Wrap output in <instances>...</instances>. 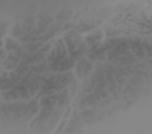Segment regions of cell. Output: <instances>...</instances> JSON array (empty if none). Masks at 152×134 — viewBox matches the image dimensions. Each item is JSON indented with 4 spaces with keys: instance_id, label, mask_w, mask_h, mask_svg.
I'll list each match as a JSON object with an SVG mask.
<instances>
[{
    "instance_id": "3",
    "label": "cell",
    "mask_w": 152,
    "mask_h": 134,
    "mask_svg": "<svg viewBox=\"0 0 152 134\" xmlns=\"http://www.w3.org/2000/svg\"><path fill=\"white\" fill-rule=\"evenodd\" d=\"M92 68V64L90 63L85 59L81 60L78 63L76 68V72L78 76L80 78L87 77Z\"/></svg>"
},
{
    "instance_id": "2",
    "label": "cell",
    "mask_w": 152,
    "mask_h": 134,
    "mask_svg": "<svg viewBox=\"0 0 152 134\" xmlns=\"http://www.w3.org/2000/svg\"><path fill=\"white\" fill-rule=\"evenodd\" d=\"M75 65V60L71 57H65L58 64L51 65L50 67L53 70L63 71L69 70L72 68Z\"/></svg>"
},
{
    "instance_id": "9",
    "label": "cell",
    "mask_w": 152,
    "mask_h": 134,
    "mask_svg": "<svg viewBox=\"0 0 152 134\" xmlns=\"http://www.w3.org/2000/svg\"><path fill=\"white\" fill-rule=\"evenodd\" d=\"M6 48L8 50H14L16 51L22 50V48L16 41L8 38L6 40Z\"/></svg>"
},
{
    "instance_id": "17",
    "label": "cell",
    "mask_w": 152,
    "mask_h": 134,
    "mask_svg": "<svg viewBox=\"0 0 152 134\" xmlns=\"http://www.w3.org/2000/svg\"><path fill=\"white\" fill-rule=\"evenodd\" d=\"M71 14H69V13L67 12H63L61 13V14H58L57 16V19H60V20H68L69 18L70 17Z\"/></svg>"
},
{
    "instance_id": "8",
    "label": "cell",
    "mask_w": 152,
    "mask_h": 134,
    "mask_svg": "<svg viewBox=\"0 0 152 134\" xmlns=\"http://www.w3.org/2000/svg\"><path fill=\"white\" fill-rule=\"evenodd\" d=\"M61 25V24L60 23H56V24L53 25L50 28L48 33L45 34L44 35L42 36L40 38H39V39L43 41H46L50 38L51 37H53L54 35V34L56 33V32H57V30H58Z\"/></svg>"
},
{
    "instance_id": "1",
    "label": "cell",
    "mask_w": 152,
    "mask_h": 134,
    "mask_svg": "<svg viewBox=\"0 0 152 134\" xmlns=\"http://www.w3.org/2000/svg\"><path fill=\"white\" fill-rule=\"evenodd\" d=\"M64 40L67 44L69 52L73 51L78 45L81 40V37L79 34H77L73 32H69L66 34L64 36Z\"/></svg>"
},
{
    "instance_id": "10",
    "label": "cell",
    "mask_w": 152,
    "mask_h": 134,
    "mask_svg": "<svg viewBox=\"0 0 152 134\" xmlns=\"http://www.w3.org/2000/svg\"><path fill=\"white\" fill-rule=\"evenodd\" d=\"M120 39H107V40L103 44V47L106 50L108 49H110L113 47H115L117 43L119 42Z\"/></svg>"
},
{
    "instance_id": "13",
    "label": "cell",
    "mask_w": 152,
    "mask_h": 134,
    "mask_svg": "<svg viewBox=\"0 0 152 134\" xmlns=\"http://www.w3.org/2000/svg\"><path fill=\"white\" fill-rule=\"evenodd\" d=\"M28 70V65H25L20 64V66L16 68V69L15 70V72L17 73V74H18V76H20V75H22L25 74V73L27 72Z\"/></svg>"
},
{
    "instance_id": "15",
    "label": "cell",
    "mask_w": 152,
    "mask_h": 134,
    "mask_svg": "<svg viewBox=\"0 0 152 134\" xmlns=\"http://www.w3.org/2000/svg\"><path fill=\"white\" fill-rule=\"evenodd\" d=\"M17 64L18 63H16L15 62L8 60H6L4 62L3 65L6 69H12L16 67Z\"/></svg>"
},
{
    "instance_id": "12",
    "label": "cell",
    "mask_w": 152,
    "mask_h": 134,
    "mask_svg": "<svg viewBox=\"0 0 152 134\" xmlns=\"http://www.w3.org/2000/svg\"><path fill=\"white\" fill-rule=\"evenodd\" d=\"M26 34H25L24 32L20 29L18 27H14L12 30V35L13 37H16L18 38L19 40H21V39L25 37Z\"/></svg>"
},
{
    "instance_id": "18",
    "label": "cell",
    "mask_w": 152,
    "mask_h": 134,
    "mask_svg": "<svg viewBox=\"0 0 152 134\" xmlns=\"http://www.w3.org/2000/svg\"><path fill=\"white\" fill-rule=\"evenodd\" d=\"M57 56V52H56V49H53L51 50L48 56V60L49 61H53Z\"/></svg>"
},
{
    "instance_id": "4",
    "label": "cell",
    "mask_w": 152,
    "mask_h": 134,
    "mask_svg": "<svg viewBox=\"0 0 152 134\" xmlns=\"http://www.w3.org/2000/svg\"><path fill=\"white\" fill-rule=\"evenodd\" d=\"M56 52L57 56L55 60L53 61V64H57V63H58L65 56L66 53L65 46L63 41L61 39L57 41L56 43Z\"/></svg>"
},
{
    "instance_id": "20",
    "label": "cell",
    "mask_w": 152,
    "mask_h": 134,
    "mask_svg": "<svg viewBox=\"0 0 152 134\" xmlns=\"http://www.w3.org/2000/svg\"><path fill=\"white\" fill-rule=\"evenodd\" d=\"M10 77H11V81L15 83L18 82V80L20 79V76H18V75H16V74L14 73H10Z\"/></svg>"
},
{
    "instance_id": "23",
    "label": "cell",
    "mask_w": 152,
    "mask_h": 134,
    "mask_svg": "<svg viewBox=\"0 0 152 134\" xmlns=\"http://www.w3.org/2000/svg\"><path fill=\"white\" fill-rule=\"evenodd\" d=\"M6 56V53L5 51H4V50H1V58H4Z\"/></svg>"
},
{
    "instance_id": "19",
    "label": "cell",
    "mask_w": 152,
    "mask_h": 134,
    "mask_svg": "<svg viewBox=\"0 0 152 134\" xmlns=\"http://www.w3.org/2000/svg\"><path fill=\"white\" fill-rule=\"evenodd\" d=\"M8 58L9 60H12L13 62H15L16 63H19L20 61V58L18 56H16L13 55L12 53H9V55L8 57Z\"/></svg>"
},
{
    "instance_id": "21",
    "label": "cell",
    "mask_w": 152,
    "mask_h": 134,
    "mask_svg": "<svg viewBox=\"0 0 152 134\" xmlns=\"http://www.w3.org/2000/svg\"><path fill=\"white\" fill-rule=\"evenodd\" d=\"M50 47H51L50 44H46L45 46L41 48L38 52H40V53H44V52H46V51H48V50H50Z\"/></svg>"
},
{
    "instance_id": "7",
    "label": "cell",
    "mask_w": 152,
    "mask_h": 134,
    "mask_svg": "<svg viewBox=\"0 0 152 134\" xmlns=\"http://www.w3.org/2000/svg\"><path fill=\"white\" fill-rule=\"evenodd\" d=\"M87 47L85 43H81L80 45L77 50H73L70 52L71 57L74 60H79L83 57L85 51L86 50Z\"/></svg>"
},
{
    "instance_id": "16",
    "label": "cell",
    "mask_w": 152,
    "mask_h": 134,
    "mask_svg": "<svg viewBox=\"0 0 152 134\" xmlns=\"http://www.w3.org/2000/svg\"><path fill=\"white\" fill-rule=\"evenodd\" d=\"M15 53H16L17 56H18V57H21V58H25V59L28 58L31 55V54L28 53L26 51H23V50H16L15 51Z\"/></svg>"
},
{
    "instance_id": "22",
    "label": "cell",
    "mask_w": 152,
    "mask_h": 134,
    "mask_svg": "<svg viewBox=\"0 0 152 134\" xmlns=\"http://www.w3.org/2000/svg\"><path fill=\"white\" fill-rule=\"evenodd\" d=\"M38 107L35 106L31 109V113L34 114L38 111Z\"/></svg>"
},
{
    "instance_id": "14",
    "label": "cell",
    "mask_w": 152,
    "mask_h": 134,
    "mask_svg": "<svg viewBox=\"0 0 152 134\" xmlns=\"http://www.w3.org/2000/svg\"><path fill=\"white\" fill-rule=\"evenodd\" d=\"M45 66H46V63L45 62H44L38 65L32 66L31 67V69L32 71L36 72H42L44 70V69L45 68Z\"/></svg>"
},
{
    "instance_id": "5",
    "label": "cell",
    "mask_w": 152,
    "mask_h": 134,
    "mask_svg": "<svg viewBox=\"0 0 152 134\" xmlns=\"http://www.w3.org/2000/svg\"><path fill=\"white\" fill-rule=\"evenodd\" d=\"M102 36V33L100 31H98L90 34L86 38L88 45L92 47L96 45H100Z\"/></svg>"
},
{
    "instance_id": "11",
    "label": "cell",
    "mask_w": 152,
    "mask_h": 134,
    "mask_svg": "<svg viewBox=\"0 0 152 134\" xmlns=\"http://www.w3.org/2000/svg\"><path fill=\"white\" fill-rule=\"evenodd\" d=\"M3 95L4 99L5 100H15V99H18V92L13 90L4 93L3 94Z\"/></svg>"
},
{
    "instance_id": "6",
    "label": "cell",
    "mask_w": 152,
    "mask_h": 134,
    "mask_svg": "<svg viewBox=\"0 0 152 134\" xmlns=\"http://www.w3.org/2000/svg\"><path fill=\"white\" fill-rule=\"evenodd\" d=\"M117 59L120 64H128L131 63L134 60L135 58L132 55L128 52H123L117 55Z\"/></svg>"
}]
</instances>
